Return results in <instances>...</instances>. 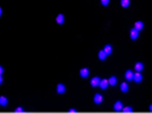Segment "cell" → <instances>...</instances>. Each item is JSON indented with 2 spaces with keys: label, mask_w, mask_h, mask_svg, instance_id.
Wrapping results in <instances>:
<instances>
[{
  "label": "cell",
  "mask_w": 152,
  "mask_h": 114,
  "mask_svg": "<svg viewBox=\"0 0 152 114\" xmlns=\"http://www.w3.org/2000/svg\"><path fill=\"white\" fill-rule=\"evenodd\" d=\"M108 81H109L110 86H116V83H117V78L112 75V76H110L109 79H108Z\"/></svg>",
  "instance_id": "e0dca14e"
},
{
  "label": "cell",
  "mask_w": 152,
  "mask_h": 114,
  "mask_svg": "<svg viewBox=\"0 0 152 114\" xmlns=\"http://www.w3.org/2000/svg\"><path fill=\"white\" fill-rule=\"evenodd\" d=\"M66 91V86L62 83H58L57 84V92L58 94H64Z\"/></svg>",
  "instance_id": "ba28073f"
},
{
  "label": "cell",
  "mask_w": 152,
  "mask_h": 114,
  "mask_svg": "<svg viewBox=\"0 0 152 114\" xmlns=\"http://www.w3.org/2000/svg\"><path fill=\"white\" fill-rule=\"evenodd\" d=\"M142 74L141 72H135L134 73V76H133V81H135L136 83H140V82H142Z\"/></svg>",
  "instance_id": "5b68a950"
},
{
  "label": "cell",
  "mask_w": 152,
  "mask_h": 114,
  "mask_svg": "<svg viewBox=\"0 0 152 114\" xmlns=\"http://www.w3.org/2000/svg\"><path fill=\"white\" fill-rule=\"evenodd\" d=\"M56 22L58 23L59 25L64 24V22H65V16L62 15V14H58V15H57V17H56Z\"/></svg>",
  "instance_id": "30bf717a"
},
{
  "label": "cell",
  "mask_w": 152,
  "mask_h": 114,
  "mask_svg": "<svg viewBox=\"0 0 152 114\" xmlns=\"http://www.w3.org/2000/svg\"><path fill=\"white\" fill-rule=\"evenodd\" d=\"M100 80H101V79H100L99 76H94L93 79L91 80V86H92V87H94V88L98 87L99 83H100Z\"/></svg>",
  "instance_id": "9c48e42d"
},
{
  "label": "cell",
  "mask_w": 152,
  "mask_h": 114,
  "mask_svg": "<svg viewBox=\"0 0 152 114\" xmlns=\"http://www.w3.org/2000/svg\"><path fill=\"white\" fill-rule=\"evenodd\" d=\"M15 111H16L17 113H22V112H24V109H23L22 106H18V107H17V109L15 110Z\"/></svg>",
  "instance_id": "44dd1931"
},
{
  "label": "cell",
  "mask_w": 152,
  "mask_h": 114,
  "mask_svg": "<svg viewBox=\"0 0 152 114\" xmlns=\"http://www.w3.org/2000/svg\"><path fill=\"white\" fill-rule=\"evenodd\" d=\"M8 104V98L5 96H0V106L1 107H6Z\"/></svg>",
  "instance_id": "8fae6325"
},
{
  "label": "cell",
  "mask_w": 152,
  "mask_h": 114,
  "mask_svg": "<svg viewBox=\"0 0 152 114\" xmlns=\"http://www.w3.org/2000/svg\"><path fill=\"white\" fill-rule=\"evenodd\" d=\"M123 107H124V105H123V103H122L120 101H117L115 104H114V110L117 111V112L123 111Z\"/></svg>",
  "instance_id": "8992f818"
},
{
  "label": "cell",
  "mask_w": 152,
  "mask_h": 114,
  "mask_svg": "<svg viewBox=\"0 0 152 114\" xmlns=\"http://www.w3.org/2000/svg\"><path fill=\"white\" fill-rule=\"evenodd\" d=\"M1 15H2V9H1V7H0V17H1Z\"/></svg>",
  "instance_id": "d4e9b609"
},
{
  "label": "cell",
  "mask_w": 152,
  "mask_h": 114,
  "mask_svg": "<svg viewBox=\"0 0 152 114\" xmlns=\"http://www.w3.org/2000/svg\"><path fill=\"white\" fill-rule=\"evenodd\" d=\"M103 50H104V53L107 54V56H108V55H111L112 54V47L110 46V45H106V46H104V48H103Z\"/></svg>",
  "instance_id": "2e32d148"
},
{
  "label": "cell",
  "mask_w": 152,
  "mask_h": 114,
  "mask_svg": "<svg viewBox=\"0 0 152 114\" xmlns=\"http://www.w3.org/2000/svg\"><path fill=\"white\" fill-rule=\"evenodd\" d=\"M143 68H144V65H143V63H141V62H137L135 64V66H134V70L136 72H141V71H143Z\"/></svg>",
  "instance_id": "7c38bea8"
},
{
  "label": "cell",
  "mask_w": 152,
  "mask_h": 114,
  "mask_svg": "<svg viewBox=\"0 0 152 114\" xmlns=\"http://www.w3.org/2000/svg\"><path fill=\"white\" fill-rule=\"evenodd\" d=\"M109 2H110V0H101V5H103V6H108Z\"/></svg>",
  "instance_id": "ffe728a7"
},
{
  "label": "cell",
  "mask_w": 152,
  "mask_h": 114,
  "mask_svg": "<svg viewBox=\"0 0 152 114\" xmlns=\"http://www.w3.org/2000/svg\"><path fill=\"white\" fill-rule=\"evenodd\" d=\"M123 112H125V113H131V112H133V107H132V106L123 107Z\"/></svg>",
  "instance_id": "d6986e66"
},
{
  "label": "cell",
  "mask_w": 152,
  "mask_h": 114,
  "mask_svg": "<svg viewBox=\"0 0 152 114\" xmlns=\"http://www.w3.org/2000/svg\"><path fill=\"white\" fill-rule=\"evenodd\" d=\"M98 57H99V59H100V60H106V58H107V54L104 53V50H103V49L99 52Z\"/></svg>",
  "instance_id": "9a60e30c"
},
{
  "label": "cell",
  "mask_w": 152,
  "mask_h": 114,
  "mask_svg": "<svg viewBox=\"0 0 152 114\" xmlns=\"http://www.w3.org/2000/svg\"><path fill=\"white\" fill-rule=\"evenodd\" d=\"M143 27H144V24L141 21H137V22H135V24H134V29H136L137 31H141Z\"/></svg>",
  "instance_id": "4fadbf2b"
},
{
  "label": "cell",
  "mask_w": 152,
  "mask_h": 114,
  "mask_svg": "<svg viewBox=\"0 0 152 114\" xmlns=\"http://www.w3.org/2000/svg\"><path fill=\"white\" fill-rule=\"evenodd\" d=\"M108 86H109V81H108V79H101L100 80V83H99V87L101 88L102 90L107 89Z\"/></svg>",
  "instance_id": "7a4b0ae2"
},
{
  "label": "cell",
  "mask_w": 152,
  "mask_h": 114,
  "mask_svg": "<svg viewBox=\"0 0 152 114\" xmlns=\"http://www.w3.org/2000/svg\"><path fill=\"white\" fill-rule=\"evenodd\" d=\"M3 71H5V70H3V67L0 65V75H2V74H3Z\"/></svg>",
  "instance_id": "7402d4cb"
},
{
  "label": "cell",
  "mask_w": 152,
  "mask_h": 114,
  "mask_svg": "<svg viewBox=\"0 0 152 114\" xmlns=\"http://www.w3.org/2000/svg\"><path fill=\"white\" fill-rule=\"evenodd\" d=\"M128 89H129V87H128L127 82H122V84H120V90L123 92H127Z\"/></svg>",
  "instance_id": "5bb4252c"
},
{
  "label": "cell",
  "mask_w": 152,
  "mask_h": 114,
  "mask_svg": "<svg viewBox=\"0 0 152 114\" xmlns=\"http://www.w3.org/2000/svg\"><path fill=\"white\" fill-rule=\"evenodd\" d=\"M129 37H131L132 40H136L140 37V31H137L136 29H132L129 31Z\"/></svg>",
  "instance_id": "6da1fadb"
},
{
  "label": "cell",
  "mask_w": 152,
  "mask_h": 114,
  "mask_svg": "<svg viewBox=\"0 0 152 114\" xmlns=\"http://www.w3.org/2000/svg\"><path fill=\"white\" fill-rule=\"evenodd\" d=\"M89 74H90V71H89V68H88V67H83V68H81V71H80V75H81V78H83V79H85V78H88V76H89Z\"/></svg>",
  "instance_id": "3957f363"
},
{
  "label": "cell",
  "mask_w": 152,
  "mask_h": 114,
  "mask_svg": "<svg viewBox=\"0 0 152 114\" xmlns=\"http://www.w3.org/2000/svg\"><path fill=\"white\" fill-rule=\"evenodd\" d=\"M133 76H134L133 71L128 70V71H126L125 72V79L127 80V81H132V80H133Z\"/></svg>",
  "instance_id": "52a82bcc"
},
{
  "label": "cell",
  "mask_w": 152,
  "mask_h": 114,
  "mask_svg": "<svg viewBox=\"0 0 152 114\" xmlns=\"http://www.w3.org/2000/svg\"><path fill=\"white\" fill-rule=\"evenodd\" d=\"M149 111H150V112H152V104L149 106Z\"/></svg>",
  "instance_id": "cb8c5ba5"
},
{
  "label": "cell",
  "mask_w": 152,
  "mask_h": 114,
  "mask_svg": "<svg viewBox=\"0 0 152 114\" xmlns=\"http://www.w3.org/2000/svg\"><path fill=\"white\" fill-rule=\"evenodd\" d=\"M93 102H94V104H98V105L101 104L103 102V97H102L101 94H95L93 97Z\"/></svg>",
  "instance_id": "277c9868"
},
{
  "label": "cell",
  "mask_w": 152,
  "mask_h": 114,
  "mask_svg": "<svg viewBox=\"0 0 152 114\" xmlns=\"http://www.w3.org/2000/svg\"><path fill=\"white\" fill-rule=\"evenodd\" d=\"M3 82V78H2V75H0V84L2 83Z\"/></svg>",
  "instance_id": "603a6c76"
},
{
  "label": "cell",
  "mask_w": 152,
  "mask_h": 114,
  "mask_svg": "<svg viewBox=\"0 0 152 114\" xmlns=\"http://www.w3.org/2000/svg\"><path fill=\"white\" fill-rule=\"evenodd\" d=\"M120 3H122V7H124V8H127L131 2H129V0H122V1H120Z\"/></svg>",
  "instance_id": "ac0fdd59"
}]
</instances>
